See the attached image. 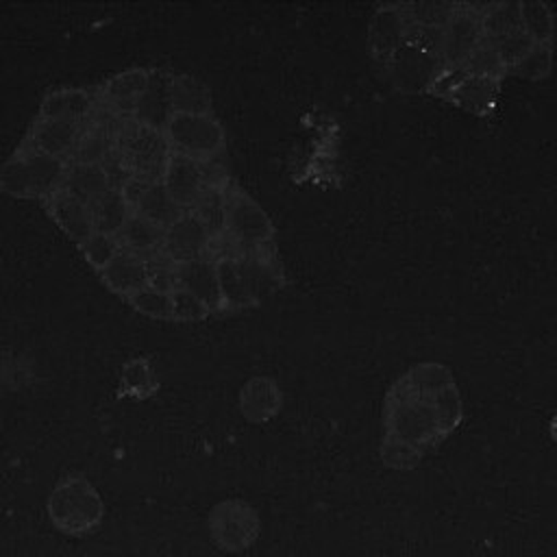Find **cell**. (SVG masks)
Returning <instances> with one entry per match:
<instances>
[{
  "label": "cell",
  "mask_w": 557,
  "mask_h": 557,
  "mask_svg": "<svg viewBox=\"0 0 557 557\" xmlns=\"http://www.w3.org/2000/svg\"><path fill=\"white\" fill-rule=\"evenodd\" d=\"M459 420V396L446 370L420 366L407 374L387 400V435L420 455L435 446Z\"/></svg>",
  "instance_id": "cell-1"
},
{
  "label": "cell",
  "mask_w": 557,
  "mask_h": 557,
  "mask_svg": "<svg viewBox=\"0 0 557 557\" xmlns=\"http://www.w3.org/2000/svg\"><path fill=\"white\" fill-rule=\"evenodd\" d=\"M218 283L222 294V311L244 309L257 305L283 283L274 248L261 255H242L218 259Z\"/></svg>",
  "instance_id": "cell-2"
},
{
  "label": "cell",
  "mask_w": 557,
  "mask_h": 557,
  "mask_svg": "<svg viewBox=\"0 0 557 557\" xmlns=\"http://www.w3.org/2000/svg\"><path fill=\"white\" fill-rule=\"evenodd\" d=\"M46 507L52 527L72 537L94 533L104 516V503L85 476L61 479L52 487Z\"/></svg>",
  "instance_id": "cell-3"
},
{
  "label": "cell",
  "mask_w": 557,
  "mask_h": 557,
  "mask_svg": "<svg viewBox=\"0 0 557 557\" xmlns=\"http://www.w3.org/2000/svg\"><path fill=\"white\" fill-rule=\"evenodd\" d=\"M65 168L67 161L41 154L22 141L17 152L0 165V191L48 200L59 191Z\"/></svg>",
  "instance_id": "cell-4"
},
{
  "label": "cell",
  "mask_w": 557,
  "mask_h": 557,
  "mask_svg": "<svg viewBox=\"0 0 557 557\" xmlns=\"http://www.w3.org/2000/svg\"><path fill=\"white\" fill-rule=\"evenodd\" d=\"M115 152L131 174L148 181H161L168 159L172 157L165 133L133 117L120 120L115 131Z\"/></svg>",
  "instance_id": "cell-5"
},
{
  "label": "cell",
  "mask_w": 557,
  "mask_h": 557,
  "mask_svg": "<svg viewBox=\"0 0 557 557\" xmlns=\"http://www.w3.org/2000/svg\"><path fill=\"white\" fill-rule=\"evenodd\" d=\"M272 222L265 211L242 189L226 187V220L222 235L239 255H261L272 246Z\"/></svg>",
  "instance_id": "cell-6"
},
{
  "label": "cell",
  "mask_w": 557,
  "mask_h": 557,
  "mask_svg": "<svg viewBox=\"0 0 557 557\" xmlns=\"http://www.w3.org/2000/svg\"><path fill=\"white\" fill-rule=\"evenodd\" d=\"M161 183L172 196V200L185 211H189L209 187L226 185L228 178L224 170L215 165V159L198 161V159L172 152L163 170Z\"/></svg>",
  "instance_id": "cell-7"
},
{
  "label": "cell",
  "mask_w": 557,
  "mask_h": 557,
  "mask_svg": "<svg viewBox=\"0 0 557 557\" xmlns=\"http://www.w3.org/2000/svg\"><path fill=\"white\" fill-rule=\"evenodd\" d=\"M172 152L211 161L224 148V131L211 113H174L165 126Z\"/></svg>",
  "instance_id": "cell-8"
},
{
  "label": "cell",
  "mask_w": 557,
  "mask_h": 557,
  "mask_svg": "<svg viewBox=\"0 0 557 557\" xmlns=\"http://www.w3.org/2000/svg\"><path fill=\"white\" fill-rule=\"evenodd\" d=\"M209 533L215 546L222 550L239 553L255 542L259 533V520L246 503L224 500L209 513Z\"/></svg>",
  "instance_id": "cell-9"
},
{
  "label": "cell",
  "mask_w": 557,
  "mask_h": 557,
  "mask_svg": "<svg viewBox=\"0 0 557 557\" xmlns=\"http://www.w3.org/2000/svg\"><path fill=\"white\" fill-rule=\"evenodd\" d=\"M481 39V4H455L444 24V44L440 52L442 63L448 67H461Z\"/></svg>",
  "instance_id": "cell-10"
},
{
  "label": "cell",
  "mask_w": 557,
  "mask_h": 557,
  "mask_svg": "<svg viewBox=\"0 0 557 557\" xmlns=\"http://www.w3.org/2000/svg\"><path fill=\"white\" fill-rule=\"evenodd\" d=\"M211 239L213 235L207 231V226L191 211H185L163 231L161 252L174 263L205 259L211 257Z\"/></svg>",
  "instance_id": "cell-11"
},
{
  "label": "cell",
  "mask_w": 557,
  "mask_h": 557,
  "mask_svg": "<svg viewBox=\"0 0 557 557\" xmlns=\"http://www.w3.org/2000/svg\"><path fill=\"white\" fill-rule=\"evenodd\" d=\"M387 67L392 72L394 83L400 89H420L426 87L431 89L433 81L440 76L444 70V63L440 57L429 54L416 46L405 44L389 61Z\"/></svg>",
  "instance_id": "cell-12"
},
{
  "label": "cell",
  "mask_w": 557,
  "mask_h": 557,
  "mask_svg": "<svg viewBox=\"0 0 557 557\" xmlns=\"http://www.w3.org/2000/svg\"><path fill=\"white\" fill-rule=\"evenodd\" d=\"M85 128H87V124L37 117L30 133L24 139V144L41 154L67 161L72 157L81 135L85 133Z\"/></svg>",
  "instance_id": "cell-13"
},
{
  "label": "cell",
  "mask_w": 557,
  "mask_h": 557,
  "mask_svg": "<svg viewBox=\"0 0 557 557\" xmlns=\"http://www.w3.org/2000/svg\"><path fill=\"white\" fill-rule=\"evenodd\" d=\"M172 76L165 70H150V78H148V87L146 91L139 96L135 109H133V120L152 126L157 131H165L170 117L174 115L172 109Z\"/></svg>",
  "instance_id": "cell-14"
},
{
  "label": "cell",
  "mask_w": 557,
  "mask_h": 557,
  "mask_svg": "<svg viewBox=\"0 0 557 557\" xmlns=\"http://www.w3.org/2000/svg\"><path fill=\"white\" fill-rule=\"evenodd\" d=\"M100 107V94L87 89H57L50 91L39 109L37 117L65 120L74 124H89Z\"/></svg>",
  "instance_id": "cell-15"
},
{
  "label": "cell",
  "mask_w": 557,
  "mask_h": 557,
  "mask_svg": "<svg viewBox=\"0 0 557 557\" xmlns=\"http://www.w3.org/2000/svg\"><path fill=\"white\" fill-rule=\"evenodd\" d=\"M407 17L400 4L381 7L370 22V50L374 59L387 65V61L407 44Z\"/></svg>",
  "instance_id": "cell-16"
},
{
  "label": "cell",
  "mask_w": 557,
  "mask_h": 557,
  "mask_svg": "<svg viewBox=\"0 0 557 557\" xmlns=\"http://www.w3.org/2000/svg\"><path fill=\"white\" fill-rule=\"evenodd\" d=\"M176 287L196 296L211 313L222 311V294L215 261L211 257L176 263Z\"/></svg>",
  "instance_id": "cell-17"
},
{
  "label": "cell",
  "mask_w": 557,
  "mask_h": 557,
  "mask_svg": "<svg viewBox=\"0 0 557 557\" xmlns=\"http://www.w3.org/2000/svg\"><path fill=\"white\" fill-rule=\"evenodd\" d=\"M150 78V70L133 67L126 72L115 74L104 83V87L98 91L100 102L120 117H131L133 109L139 100V96L146 91Z\"/></svg>",
  "instance_id": "cell-18"
},
{
  "label": "cell",
  "mask_w": 557,
  "mask_h": 557,
  "mask_svg": "<svg viewBox=\"0 0 557 557\" xmlns=\"http://www.w3.org/2000/svg\"><path fill=\"white\" fill-rule=\"evenodd\" d=\"M109 189H111V185H109V178L104 174L102 163L67 161V168H65L59 191H63L70 198L89 207L91 202H96Z\"/></svg>",
  "instance_id": "cell-19"
},
{
  "label": "cell",
  "mask_w": 557,
  "mask_h": 557,
  "mask_svg": "<svg viewBox=\"0 0 557 557\" xmlns=\"http://www.w3.org/2000/svg\"><path fill=\"white\" fill-rule=\"evenodd\" d=\"M46 207H48V213L52 215V220L61 226V231L76 244H81L83 239H87L94 233L89 207L70 198L67 194H63V191L52 194L46 200Z\"/></svg>",
  "instance_id": "cell-20"
},
{
  "label": "cell",
  "mask_w": 557,
  "mask_h": 557,
  "mask_svg": "<svg viewBox=\"0 0 557 557\" xmlns=\"http://www.w3.org/2000/svg\"><path fill=\"white\" fill-rule=\"evenodd\" d=\"M498 83L496 78H485V76H472L468 72H459L455 85L446 94V100L470 109L474 113H485L494 107L496 94H498Z\"/></svg>",
  "instance_id": "cell-21"
},
{
  "label": "cell",
  "mask_w": 557,
  "mask_h": 557,
  "mask_svg": "<svg viewBox=\"0 0 557 557\" xmlns=\"http://www.w3.org/2000/svg\"><path fill=\"white\" fill-rule=\"evenodd\" d=\"M100 276L111 292L128 298L131 294L148 285L146 259L122 250L104 270H100Z\"/></svg>",
  "instance_id": "cell-22"
},
{
  "label": "cell",
  "mask_w": 557,
  "mask_h": 557,
  "mask_svg": "<svg viewBox=\"0 0 557 557\" xmlns=\"http://www.w3.org/2000/svg\"><path fill=\"white\" fill-rule=\"evenodd\" d=\"M120 246L126 252H133L141 259H148L154 252H161L163 246V228H159L157 224L148 222L146 218L137 215L135 211H131V215L126 218L122 231L117 233Z\"/></svg>",
  "instance_id": "cell-23"
},
{
  "label": "cell",
  "mask_w": 557,
  "mask_h": 557,
  "mask_svg": "<svg viewBox=\"0 0 557 557\" xmlns=\"http://www.w3.org/2000/svg\"><path fill=\"white\" fill-rule=\"evenodd\" d=\"M133 211H135L137 215H141V218H146L148 222L157 224V226L163 228V231L185 213V209L178 207V205L172 200V196L168 194V189L163 187L161 181H152V183L146 187V191L141 194V198L135 202Z\"/></svg>",
  "instance_id": "cell-24"
},
{
  "label": "cell",
  "mask_w": 557,
  "mask_h": 557,
  "mask_svg": "<svg viewBox=\"0 0 557 557\" xmlns=\"http://www.w3.org/2000/svg\"><path fill=\"white\" fill-rule=\"evenodd\" d=\"M89 211H91L94 231L117 237V233L122 231V226H124V222H126V218L131 215L133 209L124 200L122 191L111 187L96 202L89 205Z\"/></svg>",
  "instance_id": "cell-25"
},
{
  "label": "cell",
  "mask_w": 557,
  "mask_h": 557,
  "mask_svg": "<svg viewBox=\"0 0 557 557\" xmlns=\"http://www.w3.org/2000/svg\"><path fill=\"white\" fill-rule=\"evenodd\" d=\"M172 109L174 113H211L209 89L187 74L172 76Z\"/></svg>",
  "instance_id": "cell-26"
},
{
  "label": "cell",
  "mask_w": 557,
  "mask_h": 557,
  "mask_svg": "<svg viewBox=\"0 0 557 557\" xmlns=\"http://www.w3.org/2000/svg\"><path fill=\"white\" fill-rule=\"evenodd\" d=\"M481 26H483V37L490 41H496V39L522 28L520 2L481 4Z\"/></svg>",
  "instance_id": "cell-27"
},
{
  "label": "cell",
  "mask_w": 557,
  "mask_h": 557,
  "mask_svg": "<svg viewBox=\"0 0 557 557\" xmlns=\"http://www.w3.org/2000/svg\"><path fill=\"white\" fill-rule=\"evenodd\" d=\"M226 185L220 187H209L198 200L196 205L189 209L205 226L207 231L218 237L224 231V220H226Z\"/></svg>",
  "instance_id": "cell-28"
},
{
  "label": "cell",
  "mask_w": 557,
  "mask_h": 557,
  "mask_svg": "<svg viewBox=\"0 0 557 557\" xmlns=\"http://www.w3.org/2000/svg\"><path fill=\"white\" fill-rule=\"evenodd\" d=\"M520 24L522 30L533 39V44L553 41L555 17L544 2H520Z\"/></svg>",
  "instance_id": "cell-29"
},
{
  "label": "cell",
  "mask_w": 557,
  "mask_h": 557,
  "mask_svg": "<svg viewBox=\"0 0 557 557\" xmlns=\"http://www.w3.org/2000/svg\"><path fill=\"white\" fill-rule=\"evenodd\" d=\"M463 72L472 74V76H485V78H496L500 81L503 74H507L505 63L500 61L496 48L492 41H487L485 37L481 39V44L470 52V57L463 61L461 65Z\"/></svg>",
  "instance_id": "cell-30"
},
{
  "label": "cell",
  "mask_w": 557,
  "mask_h": 557,
  "mask_svg": "<svg viewBox=\"0 0 557 557\" xmlns=\"http://www.w3.org/2000/svg\"><path fill=\"white\" fill-rule=\"evenodd\" d=\"M78 248L85 255L87 263L91 268H96L98 272L104 270L122 252V246H120L117 237L104 235V233H98V231H94L87 239H83L78 244Z\"/></svg>",
  "instance_id": "cell-31"
},
{
  "label": "cell",
  "mask_w": 557,
  "mask_h": 557,
  "mask_svg": "<svg viewBox=\"0 0 557 557\" xmlns=\"http://www.w3.org/2000/svg\"><path fill=\"white\" fill-rule=\"evenodd\" d=\"M133 309H137L144 315L159 318V320H170L172 318V292H159L150 285H144L135 294L126 298Z\"/></svg>",
  "instance_id": "cell-32"
},
{
  "label": "cell",
  "mask_w": 557,
  "mask_h": 557,
  "mask_svg": "<svg viewBox=\"0 0 557 557\" xmlns=\"http://www.w3.org/2000/svg\"><path fill=\"white\" fill-rule=\"evenodd\" d=\"M152 389H154V376L146 359H133L122 368V394L144 398Z\"/></svg>",
  "instance_id": "cell-33"
},
{
  "label": "cell",
  "mask_w": 557,
  "mask_h": 557,
  "mask_svg": "<svg viewBox=\"0 0 557 557\" xmlns=\"http://www.w3.org/2000/svg\"><path fill=\"white\" fill-rule=\"evenodd\" d=\"M550 54H553V44H533V48L507 72H513L524 78H542L550 70Z\"/></svg>",
  "instance_id": "cell-34"
},
{
  "label": "cell",
  "mask_w": 557,
  "mask_h": 557,
  "mask_svg": "<svg viewBox=\"0 0 557 557\" xmlns=\"http://www.w3.org/2000/svg\"><path fill=\"white\" fill-rule=\"evenodd\" d=\"M274 387L268 381H250L242 394V409L250 420H263L268 413H272L270 394Z\"/></svg>",
  "instance_id": "cell-35"
},
{
  "label": "cell",
  "mask_w": 557,
  "mask_h": 557,
  "mask_svg": "<svg viewBox=\"0 0 557 557\" xmlns=\"http://www.w3.org/2000/svg\"><path fill=\"white\" fill-rule=\"evenodd\" d=\"M146 272H148V285L159 292H174L176 289V263L163 255L154 252L146 259Z\"/></svg>",
  "instance_id": "cell-36"
},
{
  "label": "cell",
  "mask_w": 557,
  "mask_h": 557,
  "mask_svg": "<svg viewBox=\"0 0 557 557\" xmlns=\"http://www.w3.org/2000/svg\"><path fill=\"white\" fill-rule=\"evenodd\" d=\"M407 22L413 24H440L444 26L446 20L450 17L455 4L450 2H411V4H400Z\"/></svg>",
  "instance_id": "cell-37"
},
{
  "label": "cell",
  "mask_w": 557,
  "mask_h": 557,
  "mask_svg": "<svg viewBox=\"0 0 557 557\" xmlns=\"http://www.w3.org/2000/svg\"><path fill=\"white\" fill-rule=\"evenodd\" d=\"M492 44H494V48H496V52H498V57H500V61L505 63L507 70L511 65H516L533 48V39L522 28H518V30H513V33H509V35L492 41Z\"/></svg>",
  "instance_id": "cell-38"
},
{
  "label": "cell",
  "mask_w": 557,
  "mask_h": 557,
  "mask_svg": "<svg viewBox=\"0 0 557 557\" xmlns=\"http://www.w3.org/2000/svg\"><path fill=\"white\" fill-rule=\"evenodd\" d=\"M211 311L207 305H202L196 296L189 292L176 287L172 292V320H202Z\"/></svg>",
  "instance_id": "cell-39"
},
{
  "label": "cell",
  "mask_w": 557,
  "mask_h": 557,
  "mask_svg": "<svg viewBox=\"0 0 557 557\" xmlns=\"http://www.w3.org/2000/svg\"><path fill=\"white\" fill-rule=\"evenodd\" d=\"M152 181H148V178H141V176H135V174H131L128 178H126V183L122 185V196H124V200L128 202V207L133 209L135 207V202L141 198V194L146 191V187L150 185Z\"/></svg>",
  "instance_id": "cell-40"
},
{
  "label": "cell",
  "mask_w": 557,
  "mask_h": 557,
  "mask_svg": "<svg viewBox=\"0 0 557 557\" xmlns=\"http://www.w3.org/2000/svg\"><path fill=\"white\" fill-rule=\"evenodd\" d=\"M4 370H7V368H2V366H0V381H7V374H4Z\"/></svg>",
  "instance_id": "cell-41"
}]
</instances>
